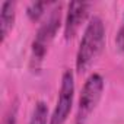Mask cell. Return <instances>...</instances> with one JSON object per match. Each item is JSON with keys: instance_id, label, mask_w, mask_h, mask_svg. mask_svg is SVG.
I'll return each mask as SVG.
<instances>
[{"instance_id": "6", "label": "cell", "mask_w": 124, "mask_h": 124, "mask_svg": "<svg viewBox=\"0 0 124 124\" xmlns=\"http://www.w3.org/2000/svg\"><path fill=\"white\" fill-rule=\"evenodd\" d=\"M16 15V3L15 2H3L0 8V26H2V42H5L9 35Z\"/></svg>"}, {"instance_id": "5", "label": "cell", "mask_w": 124, "mask_h": 124, "mask_svg": "<svg viewBox=\"0 0 124 124\" xmlns=\"http://www.w3.org/2000/svg\"><path fill=\"white\" fill-rule=\"evenodd\" d=\"M89 6L91 5L85 3V2H72L69 5L66 23H64V37H66V39H72L78 34L82 23L88 18Z\"/></svg>"}, {"instance_id": "3", "label": "cell", "mask_w": 124, "mask_h": 124, "mask_svg": "<svg viewBox=\"0 0 124 124\" xmlns=\"http://www.w3.org/2000/svg\"><path fill=\"white\" fill-rule=\"evenodd\" d=\"M104 92V78L99 73H92L80 92L78 111H76V124H86L92 112L95 111L96 105L101 101Z\"/></svg>"}, {"instance_id": "8", "label": "cell", "mask_w": 124, "mask_h": 124, "mask_svg": "<svg viewBox=\"0 0 124 124\" xmlns=\"http://www.w3.org/2000/svg\"><path fill=\"white\" fill-rule=\"evenodd\" d=\"M48 5L50 3H47V2H32V3H29L28 8H26V13L29 16V19L31 21H38L44 15Z\"/></svg>"}, {"instance_id": "10", "label": "cell", "mask_w": 124, "mask_h": 124, "mask_svg": "<svg viewBox=\"0 0 124 124\" xmlns=\"http://www.w3.org/2000/svg\"><path fill=\"white\" fill-rule=\"evenodd\" d=\"M2 124H16V107L9 108V111H8V114L5 115Z\"/></svg>"}, {"instance_id": "2", "label": "cell", "mask_w": 124, "mask_h": 124, "mask_svg": "<svg viewBox=\"0 0 124 124\" xmlns=\"http://www.w3.org/2000/svg\"><path fill=\"white\" fill-rule=\"evenodd\" d=\"M60 5H54V8L50 10V15L47 19L41 23L34 42H32V53H31V69L38 70L45 58V54L58 31L60 26Z\"/></svg>"}, {"instance_id": "7", "label": "cell", "mask_w": 124, "mask_h": 124, "mask_svg": "<svg viewBox=\"0 0 124 124\" xmlns=\"http://www.w3.org/2000/svg\"><path fill=\"white\" fill-rule=\"evenodd\" d=\"M47 123H48V108H47L45 102L39 101L34 107L29 124H47Z\"/></svg>"}, {"instance_id": "9", "label": "cell", "mask_w": 124, "mask_h": 124, "mask_svg": "<svg viewBox=\"0 0 124 124\" xmlns=\"http://www.w3.org/2000/svg\"><path fill=\"white\" fill-rule=\"evenodd\" d=\"M115 44H117L120 51H124V16H123L121 26L118 29V34H117V38H115Z\"/></svg>"}, {"instance_id": "1", "label": "cell", "mask_w": 124, "mask_h": 124, "mask_svg": "<svg viewBox=\"0 0 124 124\" xmlns=\"http://www.w3.org/2000/svg\"><path fill=\"white\" fill-rule=\"evenodd\" d=\"M105 44V26L101 18H91L85 28L76 54V70L78 73L86 72L96 60Z\"/></svg>"}, {"instance_id": "4", "label": "cell", "mask_w": 124, "mask_h": 124, "mask_svg": "<svg viewBox=\"0 0 124 124\" xmlns=\"http://www.w3.org/2000/svg\"><path fill=\"white\" fill-rule=\"evenodd\" d=\"M73 96H75V78H73L72 70H64L63 76H61L58 99L53 111V115L50 118V124H64L66 123L72 111Z\"/></svg>"}]
</instances>
